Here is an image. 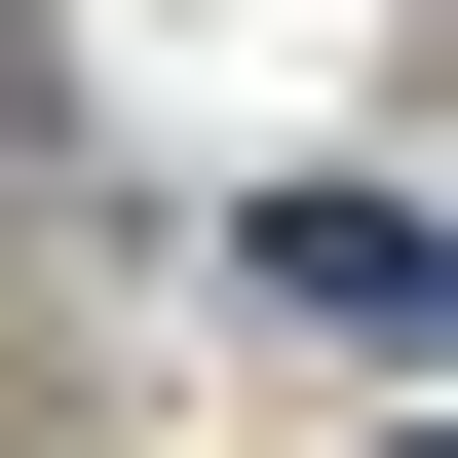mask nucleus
<instances>
[{"label": "nucleus", "mask_w": 458, "mask_h": 458, "mask_svg": "<svg viewBox=\"0 0 458 458\" xmlns=\"http://www.w3.org/2000/svg\"><path fill=\"white\" fill-rule=\"evenodd\" d=\"M267 306H306V344H420L458 229H420V191H267Z\"/></svg>", "instance_id": "nucleus-1"}]
</instances>
